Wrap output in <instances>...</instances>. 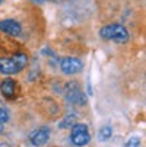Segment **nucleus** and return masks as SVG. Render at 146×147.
Returning <instances> with one entry per match:
<instances>
[{
	"label": "nucleus",
	"mask_w": 146,
	"mask_h": 147,
	"mask_svg": "<svg viewBox=\"0 0 146 147\" xmlns=\"http://www.w3.org/2000/svg\"><path fill=\"white\" fill-rule=\"evenodd\" d=\"M28 66L26 54H15L13 57H2L0 58V73L3 74H15Z\"/></svg>",
	"instance_id": "f257e3e1"
},
{
	"label": "nucleus",
	"mask_w": 146,
	"mask_h": 147,
	"mask_svg": "<svg viewBox=\"0 0 146 147\" xmlns=\"http://www.w3.org/2000/svg\"><path fill=\"white\" fill-rule=\"evenodd\" d=\"M99 35H101V38L114 41V42H126V41H129L127 29L118 24H111V25L101 28Z\"/></svg>",
	"instance_id": "f03ea898"
},
{
	"label": "nucleus",
	"mask_w": 146,
	"mask_h": 147,
	"mask_svg": "<svg viewBox=\"0 0 146 147\" xmlns=\"http://www.w3.org/2000/svg\"><path fill=\"white\" fill-rule=\"evenodd\" d=\"M70 140L77 147L86 146L91 140V136H89V131H88V125L86 124H75L72 127Z\"/></svg>",
	"instance_id": "7ed1b4c3"
},
{
	"label": "nucleus",
	"mask_w": 146,
	"mask_h": 147,
	"mask_svg": "<svg viewBox=\"0 0 146 147\" xmlns=\"http://www.w3.org/2000/svg\"><path fill=\"white\" fill-rule=\"evenodd\" d=\"M82 67H83L82 61L75 57H65L60 61V69L65 74H76L82 70Z\"/></svg>",
	"instance_id": "20e7f679"
},
{
	"label": "nucleus",
	"mask_w": 146,
	"mask_h": 147,
	"mask_svg": "<svg viewBox=\"0 0 146 147\" xmlns=\"http://www.w3.org/2000/svg\"><path fill=\"white\" fill-rule=\"evenodd\" d=\"M50 138V130L45 128V127H41L35 131L31 133L29 136V140H31V144L35 146V147H39V146H44Z\"/></svg>",
	"instance_id": "39448f33"
},
{
	"label": "nucleus",
	"mask_w": 146,
	"mask_h": 147,
	"mask_svg": "<svg viewBox=\"0 0 146 147\" xmlns=\"http://www.w3.org/2000/svg\"><path fill=\"white\" fill-rule=\"evenodd\" d=\"M66 98H67L69 102L76 103V105H80V103H85V102H86L85 95H83V92H82L76 85L69 86V89H67V92H66Z\"/></svg>",
	"instance_id": "423d86ee"
},
{
	"label": "nucleus",
	"mask_w": 146,
	"mask_h": 147,
	"mask_svg": "<svg viewBox=\"0 0 146 147\" xmlns=\"http://www.w3.org/2000/svg\"><path fill=\"white\" fill-rule=\"evenodd\" d=\"M0 31H3L12 36H18L20 34V31H22V28H20V25L16 22V20L13 19H5L0 22Z\"/></svg>",
	"instance_id": "0eeeda50"
},
{
	"label": "nucleus",
	"mask_w": 146,
	"mask_h": 147,
	"mask_svg": "<svg viewBox=\"0 0 146 147\" xmlns=\"http://www.w3.org/2000/svg\"><path fill=\"white\" fill-rule=\"evenodd\" d=\"M15 89H16V83H15L13 79H9V77L5 79L2 82V85H0V90H2L5 98H13Z\"/></svg>",
	"instance_id": "6e6552de"
},
{
	"label": "nucleus",
	"mask_w": 146,
	"mask_h": 147,
	"mask_svg": "<svg viewBox=\"0 0 146 147\" xmlns=\"http://www.w3.org/2000/svg\"><path fill=\"white\" fill-rule=\"evenodd\" d=\"M111 134H113L111 127H104V128H101V131H99V134H98V138H99L101 141H105V140H108V138L111 137Z\"/></svg>",
	"instance_id": "1a4fd4ad"
},
{
	"label": "nucleus",
	"mask_w": 146,
	"mask_h": 147,
	"mask_svg": "<svg viewBox=\"0 0 146 147\" xmlns=\"http://www.w3.org/2000/svg\"><path fill=\"white\" fill-rule=\"evenodd\" d=\"M73 121H75V117L73 115H67L66 118H65V121H61L60 124H58V127L60 128H67L69 127V125H70V127H73Z\"/></svg>",
	"instance_id": "9d476101"
},
{
	"label": "nucleus",
	"mask_w": 146,
	"mask_h": 147,
	"mask_svg": "<svg viewBox=\"0 0 146 147\" xmlns=\"http://www.w3.org/2000/svg\"><path fill=\"white\" fill-rule=\"evenodd\" d=\"M6 121H9V112L6 109H3V108H0V122L3 124Z\"/></svg>",
	"instance_id": "9b49d317"
},
{
	"label": "nucleus",
	"mask_w": 146,
	"mask_h": 147,
	"mask_svg": "<svg viewBox=\"0 0 146 147\" xmlns=\"http://www.w3.org/2000/svg\"><path fill=\"white\" fill-rule=\"evenodd\" d=\"M139 144H140V140H139L137 137H133V138L127 143V147H139Z\"/></svg>",
	"instance_id": "f8f14e48"
},
{
	"label": "nucleus",
	"mask_w": 146,
	"mask_h": 147,
	"mask_svg": "<svg viewBox=\"0 0 146 147\" xmlns=\"http://www.w3.org/2000/svg\"><path fill=\"white\" fill-rule=\"evenodd\" d=\"M32 2H37V3H43V2H47V0H32Z\"/></svg>",
	"instance_id": "ddd939ff"
},
{
	"label": "nucleus",
	"mask_w": 146,
	"mask_h": 147,
	"mask_svg": "<svg viewBox=\"0 0 146 147\" xmlns=\"http://www.w3.org/2000/svg\"><path fill=\"white\" fill-rule=\"evenodd\" d=\"M2 133H3V124L0 122V134H2Z\"/></svg>",
	"instance_id": "4468645a"
},
{
	"label": "nucleus",
	"mask_w": 146,
	"mask_h": 147,
	"mask_svg": "<svg viewBox=\"0 0 146 147\" xmlns=\"http://www.w3.org/2000/svg\"><path fill=\"white\" fill-rule=\"evenodd\" d=\"M2 2H3V0H0V3H2Z\"/></svg>",
	"instance_id": "2eb2a0df"
}]
</instances>
